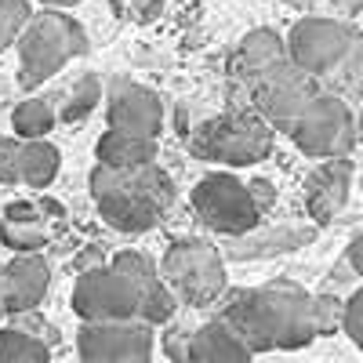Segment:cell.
Listing matches in <instances>:
<instances>
[{"instance_id": "cell-15", "label": "cell", "mask_w": 363, "mask_h": 363, "mask_svg": "<svg viewBox=\"0 0 363 363\" xmlns=\"http://www.w3.org/2000/svg\"><path fill=\"white\" fill-rule=\"evenodd\" d=\"M316 225H272V229H251L244 236H229L225 258L233 262H247V258H272V255H287L313 244Z\"/></svg>"}, {"instance_id": "cell-31", "label": "cell", "mask_w": 363, "mask_h": 363, "mask_svg": "<svg viewBox=\"0 0 363 363\" xmlns=\"http://www.w3.org/2000/svg\"><path fill=\"white\" fill-rule=\"evenodd\" d=\"M11 327L26 330V335H33V338H44V342H48V338H55V330L37 316V309H29V313H15V316H11Z\"/></svg>"}, {"instance_id": "cell-22", "label": "cell", "mask_w": 363, "mask_h": 363, "mask_svg": "<svg viewBox=\"0 0 363 363\" xmlns=\"http://www.w3.org/2000/svg\"><path fill=\"white\" fill-rule=\"evenodd\" d=\"M102 99V80L95 73H84L80 80H73L66 91H62V102H58V120L62 124H77V120H84L91 109H95V102Z\"/></svg>"}, {"instance_id": "cell-11", "label": "cell", "mask_w": 363, "mask_h": 363, "mask_svg": "<svg viewBox=\"0 0 363 363\" xmlns=\"http://www.w3.org/2000/svg\"><path fill=\"white\" fill-rule=\"evenodd\" d=\"M80 363H149L153 356V323L145 320H113L84 323L77 335Z\"/></svg>"}, {"instance_id": "cell-32", "label": "cell", "mask_w": 363, "mask_h": 363, "mask_svg": "<svg viewBox=\"0 0 363 363\" xmlns=\"http://www.w3.org/2000/svg\"><path fill=\"white\" fill-rule=\"evenodd\" d=\"M247 189H251V196H255V203H258L262 215H265V211H272V203H277V186H272L269 178H251Z\"/></svg>"}, {"instance_id": "cell-33", "label": "cell", "mask_w": 363, "mask_h": 363, "mask_svg": "<svg viewBox=\"0 0 363 363\" xmlns=\"http://www.w3.org/2000/svg\"><path fill=\"white\" fill-rule=\"evenodd\" d=\"M356 277H359V272L349 265V258H342L335 269H330V277H327V291H330V287H349Z\"/></svg>"}, {"instance_id": "cell-3", "label": "cell", "mask_w": 363, "mask_h": 363, "mask_svg": "<svg viewBox=\"0 0 363 363\" xmlns=\"http://www.w3.org/2000/svg\"><path fill=\"white\" fill-rule=\"evenodd\" d=\"M272 131L269 120L251 106V109H229L218 116H207L196 124L189 149L193 157L225 164V167H251L262 164L272 153Z\"/></svg>"}, {"instance_id": "cell-26", "label": "cell", "mask_w": 363, "mask_h": 363, "mask_svg": "<svg viewBox=\"0 0 363 363\" xmlns=\"http://www.w3.org/2000/svg\"><path fill=\"white\" fill-rule=\"evenodd\" d=\"M313 301H316V330L320 335H335V330H342L345 301L335 291H320V294H313Z\"/></svg>"}, {"instance_id": "cell-37", "label": "cell", "mask_w": 363, "mask_h": 363, "mask_svg": "<svg viewBox=\"0 0 363 363\" xmlns=\"http://www.w3.org/2000/svg\"><path fill=\"white\" fill-rule=\"evenodd\" d=\"M8 316V309H4V265H0V320Z\"/></svg>"}, {"instance_id": "cell-20", "label": "cell", "mask_w": 363, "mask_h": 363, "mask_svg": "<svg viewBox=\"0 0 363 363\" xmlns=\"http://www.w3.org/2000/svg\"><path fill=\"white\" fill-rule=\"evenodd\" d=\"M320 84H323V91H330V95L345 99L349 106L352 102L363 106V33L356 37V44L349 48V55L338 62V69L330 73V77H323Z\"/></svg>"}, {"instance_id": "cell-2", "label": "cell", "mask_w": 363, "mask_h": 363, "mask_svg": "<svg viewBox=\"0 0 363 363\" xmlns=\"http://www.w3.org/2000/svg\"><path fill=\"white\" fill-rule=\"evenodd\" d=\"M91 196H95L99 215L109 229L149 233L174 203V182L157 164H142V167L99 164L91 171Z\"/></svg>"}, {"instance_id": "cell-18", "label": "cell", "mask_w": 363, "mask_h": 363, "mask_svg": "<svg viewBox=\"0 0 363 363\" xmlns=\"http://www.w3.org/2000/svg\"><path fill=\"white\" fill-rule=\"evenodd\" d=\"M44 218H48V211L44 203H11L8 207V215L4 222H0V240L15 251H40L48 244V229H44Z\"/></svg>"}, {"instance_id": "cell-6", "label": "cell", "mask_w": 363, "mask_h": 363, "mask_svg": "<svg viewBox=\"0 0 363 363\" xmlns=\"http://www.w3.org/2000/svg\"><path fill=\"white\" fill-rule=\"evenodd\" d=\"M149 291L128 277L124 269L99 265L77 277L73 287V313L84 323H113V320H142Z\"/></svg>"}, {"instance_id": "cell-12", "label": "cell", "mask_w": 363, "mask_h": 363, "mask_svg": "<svg viewBox=\"0 0 363 363\" xmlns=\"http://www.w3.org/2000/svg\"><path fill=\"white\" fill-rule=\"evenodd\" d=\"M106 116H109V128L149 135V138H157L164 128V106L157 99V91L131 84V80L109 84V113Z\"/></svg>"}, {"instance_id": "cell-13", "label": "cell", "mask_w": 363, "mask_h": 363, "mask_svg": "<svg viewBox=\"0 0 363 363\" xmlns=\"http://www.w3.org/2000/svg\"><path fill=\"white\" fill-rule=\"evenodd\" d=\"M349 189H352V160L349 157L323 160L309 174V186H306V211L313 225L335 222L342 215V207L349 203Z\"/></svg>"}, {"instance_id": "cell-35", "label": "cell", "mask_w": 363, "mask_h": 363, "mask_svg": "<svg viewBox=\"0 0 363 363\" xmlns=\"http://www.w3.org/2000/svg\"><path fill=\"white\" fill-rule=\"evenodd\" d=\"M345 258H349V265L363 277V229L352 236V244H349V251H345Z\"/></svg>"}, {"instance_id": "cell-9", "label": "cell", "mask_w": 363, "mask_h": 363, "mask_svg": "<svg viewBox=\"0 0 363 363\" xmlns=\"http://www.w3.org/2000/svg\"><path fill=\"white\" fill-rule=\"evenodd\" d=\"M193 211L196 218L218 236H244L262 225V211L247 189V182H240L229 171H215L200 178L193 186Z\"/></svg>"}, {"instance_id": "cell-1", "label": "cell", "mask_w": 363, "mask_h": 363, "mask_svg": "<svg viewBox=\"0 0 363 363\" xmlns=\"http://www.w3.org/2000/svg\"><path fill=\"white\" fill-rule=\"evenodd\" d=\"M229 323L251 352L272 349H306L316 330V301L294 280H269L265 287L229 291L218 316Z\"/></svg>"}, {"instance_id": "cell-19", "label": "cell", "mask_w": 363, "mask_h": 363, "mask_svg": "<svg viewBox=\"0 0 363 363\" xmlns=\"http://www.w3.org/2000/svg\"><path fill=\"white\" fill-rule=\"evenodd\" d=\"M95 157H99V164H109V167H142V164H157V138L109 128V131L99 138V145H95Z\"/></svg>"}, {"instance_id": "cell-34", "label": "cell", "mask_w": 363, "mask_h": 363, "mask_svg": "<svg viewBox=\"0 0 363 363\" xmlns=\"http://www.w3.org/2000/svg\"><path fill=\"white\" fill-rule=\"evenodd\" d=\"M128 4H131V15L138 22H153L160 15V8H164V0H128Z\"/></svg>"}, {"instance_id": "cell-24", "label": "cell", "mask_w": 363, "mask_h": 363, "mask_svg": "<svg viewBox=\"0 0 363 363\" xmlns=\"http://www.w3.org/2000/svg\"><path fill=\"white\" fill-rule=\"evenodd\" d=\"M0 363H51V345L18 327L0 330Z\"/></svg>"}, {"instance_id": "cell-10", "label": "cell", "mask_w": 363, "mask_h": 363, "mask_svg": "<svg viewBox=\"0 0 363 363\" xmlns=\"http://www.w3.org/2000/svg\"><path fill=\"white\" fill-rule=\"evenodd\" d=\"M356 37H359V29L352 22L309 15V18L294 22V29L287 33V58L306 73H313L316 80H323L338 69V62L349 55Z\"/></svg>"}, {"instance_id": "cell-7", "label": "cell", "mask_w": 363, "mask_h": 363, "mask_svg": "<svg viewBox=\"0 0 363 363\" xmlns=\"http://www.w3.org/2000/svg\"><path fill=\"white\" fill-rule=\"evenodd\" d=\"M323 91V84L306 73L301 66H294L291 58H284V62L262 69L258 77L247 80V99L251 106L269 120L272 131H291L294 120L306 113V106Z\"/></svg>"}, {"instance_id": "cell-29", "label": "cell", "mask_w": 363, "mask_h": 363, "mask_svg": "<svg viewBox=\"0 0 363 363\" xmlns=\"http://www.w3.org/2000/svg\"><path fill=\"white\" fill-rule=\"evenodd\" d=\"M359 11H363V0H309V15L338 18V22H352Z\"/></svg>"}, {"instance_id": "cell-40", "label": "cell", "mask_w": 363, "mask_h": 363, "mask_svg": "<svg viewBox=\"0 0 363 363\" xmlns=\"http://www.w3.org/2000/svg\"><path fill=\"white\" fill-rule=\"evenodd\" d=\"M287 8H294V11H301V8H309V0H284Z\"/></svg>"}, {"instance_id": "cell-25", "label": "cell", "mask_w": 363, "mask_h": 363, "mask_svg": "<svg viewBox=\"0 0 363 363\" xmlns=\"http://www.w3.org/2000/svg\"><path fill=\"white\" fill-rule=\"evenodd\" d=\"M29 18H33V11H29L26 0H0V51L18 44Z\"/></svg>"}, {"instance_id": "cell-8", "label": "cell", "mask_w": 363, "mask_h": 363, "mask_svg": "<svg viewBox=\"0 0 363 363\" xmlns=\"http://www.w3.org/2000/svg\"><path fill=\"white\" fill-rule=\"evenodd\" d=\"M291 142L301 149L306 157L316 160H335V157H349L359 145L356 138V113L345 99L330 95V91H320V95L306 106L294 120V128L287 131Z\"/></svg>"}, {"instance_id": "cell-28", "label": "cell", "mask_w": 363, "mask_h": 363, "mask_svg": "<svg viewBox=\"0 0 363 363\" xmlns=\"http://www.w3.org/2000/svg\"><path fill=\"white\" fill-rule=\"evenodd\" d=\"M342 330L352 338L356 349H363V284L345 298V320H342Z\"/></svg>"}, {"instance_id": "cell-23", "label": "cell", "mask_w": 363, "mask_h": 363, "mask_svg": "<svg viewBox=\"0 0 363 363\" xmlns=\"http://www.w3.org/2000/svg\"><path fill=\"white\" fill-rule=\"evenodd\" d=\"M55 124H58V113H55L51 102H44V99H26V102H18L15 113H11V128H15V135H18L22 142L48 138Z\"/></svg>"}, {"instance_id": "cell-38", "label": "cell", "mask_w": 363, "mask_h": 363, "mask_svg": "<svg viewBox=\"0 0 363 363\" xmlns=\"http://www.w3.org/2000/svg\"><path fill=\"white\" fill-rule=\"evenodd\" d=\"M48 8H69V4H80V0H40Z\"/></svg>"}, {"instance_id": "cell-16", "label": "cell", "mask_w": 363, "mask_h": 363, "mask_svg": "<svg viewBox=\"0 0 363 363\" xmlns=\"http://www.w3.org/2000/svg\"><path fill=\"white\" fill-rule=\"evenodd\" d=\"M251 359H255V352L222 320H211L189 335L186 363H251Z\"/></svg>"}, {"instance_id": "cell-14", "label": "cell", "mask_w": 363, "mask_h": 363, "mask_svg": "<svg viewBox=\"0 0 363 363\" xmlns=\"http://www.w3.org/2000/svg\"><path fill=\"white\" fill-rule=\"evenodd\" d=\"M51 284V269L37 251H22L4 265V309L8 316L37 309Z\"/></svg>"}, {"instance_id": "cell-30", "label": "cell", "mask_w": 363, "mask_h": 363, "mask_svg": "<svg viewBox=\"0 0 363 363\" xmlns=\"http://www.w3.org/2000/svg\"><path fill=\"white\" fill-rule=\"evenodd\" d=\"M189 335L193 330H186V327H171L167 335H164V352H167V359H174V363H186V352H189Z\"/></svg>"}, {"instance_id": "cell-21", "label": "cell", "mask_w": 363, "mask_h": 363, "mask_svg": "<svg viewBox=\"0 0 363 363\" xmlns=\"http://www.w3.org/2000/svg\"><path fill=\"white\" fill-rule=\"evenodd\" d=\"M58 149L48 142V138H33V142H22V182L33 189H44L51 186V178L58 174Z\"/></svg>"}, {"instance_id": "cell-4", "label": "cell", "mask_w": 363, "mask_h": 363, "mask_svg": "<svg viewBox=\"0 0 363 363\" xmlns=\"http://www.w3.org/2000/svg\"><path fill=\"white\" fill-rule=\"evenodd\" d=\"M84 51H87V37H84L80 22H73L58 8L33 15L18 37V84H22V91L40 87L69 58H77Z\"/></svg>"}, {"instance_id": "cell-36", "label": "cell", "mask_w": 363, "mask_h": 363, "mask_svg": "<svg viewBox=\"0 0 363 363\" xmlns=\"http://www.w3.org/2000/svg\"><path fill=\"white\" fill-rule=\"evenodd\" d=\"M99 265H106L99 247H87L84 255H77V269H80V272H87V269H99Z\"/></svg>"}, {"instance_id": "cell-39", "label": "cell", "mask_w": 363, "mask_h": 363, "mask_svg": "<svg viewBox=\"0 0 363 363\" xmlns=\"http://www.w3.org/2000/svg\"><path fill=\"white\" fill-rule=\"evenodd\" d=\"M356 138H359V145H363V106H359V113H356Z\"/></svg>"}, {"instance_id": "cell-5", "label": "cell", "mask_w": 363, "mask_h": 363, "mask_svg": "<svg viewBox=\"0 0 363 363\" xmlns=\"http://www.w3.org/2000/svg\"><path fill=\"white\" fill-rule=\"evenodd\" d=\"M160 277L178 294V301H186L193 309H207L225 294V258L207 240L182 236L174 244H167Z\"/></svg>"}, {"instance_id": "cell-17", "label": "cell", "mask_w": 363, "mask_h": 363, "mask_svg": "<svg viewBox=\"0 0 363 363\" xmlns=\"http://www.w3.org/2000/svg\"><path fill=\"white\" fill-rule=\"evenodd\" d=\"M287 58V40L277 33V29H269V26H258V29H251V33L240 40V48H236V55H233V77L236 80H251V77H258L262 69H269V66H277V62H284Z\"/></svg>"}, {"instance_id": "cell-27", "label": "cell", "mask_w": 363, "mask_h": 363, "mask_svg": "<svg viewBox=\"0 0 363 363\" xmlns=\"http://www.w3.org/2000/svg\"><path fill=\"white\" fill-rule=\"evenodd\" d=\"M22 182V142L0 138V186Z\"/></svg>"}]
</instances>
